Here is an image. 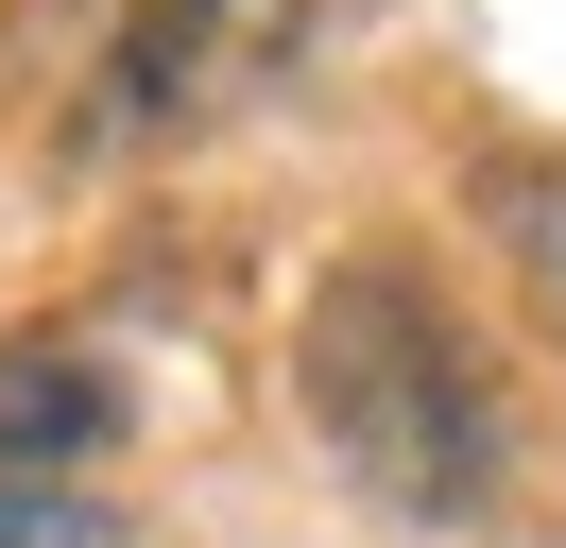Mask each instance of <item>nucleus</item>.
<instances>
[{"label": "nucleus", "mask_w": 566, "mask_h": 548, "mask_svg": "<svg viewBox=\"0 0 566 548\" xmlns=\"http://www.w3.org/2000/svg\"><path fill=\"white\" fill-rule=\"evenodd\" d=\"M481 223H497V257H515V308L566 342V155H497L481 171Z\"/></svg>", "instance_id": "2"}, {"label": "nucleus", "mask_w": 566, "mask_h": 548, "mask_svg": "<svg viewBox=\"0 0 566 548\" xmlns=\"http://www.w3.org/2000/svg\"><path fill=\"white\" fill-rule=\"evenodd\" d=\"M292 411H310V445L344 463V497H378L395 531H463V514L515 497V394H497V342L447 308V274L395 257V240H360L344 274L310 292V326H292Z\"/></svg>", "instance_id": "1"}, {"label": "nucleus", "mask_w": 566, "mask_h": 548, "mask_svg": "<svg viewBox=\"0 0 566 548\" xmlns=\"http://www.w3.org/2000/svg\"><path fill=\"white\" fill-rule=\"evenodd\" d=\"M0 548H120L104 479H0Z\"/></svg>", "instance_id": "3"}]
</instances>
